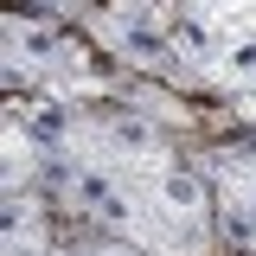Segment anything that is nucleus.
<instances>
[{"label":"nucleus","mask_w":256,"mask_h":256,"mask_svg":"<svg viewBox=\"0 0 256 256\" xmlns=\"http://www.w3.org/2000/svg\"><path fill=\"white\" fill-rule=\"evenodd\" d=\"M186 102L154 84L102 96H13L6 109V173H26L52 212L90 224L109 244L148 256H212L218 198L198 154L180 148Z\"/></svg>","instance_id":"obj_1"},{"label":"nucleus","mask_w":256,"mask_h":256,"mask_svg":"<svg viewBox=\"0 0 256 256\" xmlns=\"http://www.w3.org/2000/svg\"><path fill=\"white\" fill-rule=\"evenodd\" d=\"M96 52L173 96H256V6H96Z\"/></svg>","instance_id":"obj_2"},{"label":"nucleus","mask_w":256,"mask_h":256,"mask_svg":"<svg viewBox=\"0 0 256 256\" xmlns=\"http://www.w3.org/2000/svg\"><path fill=\"white\" fill-rule=\"evenodd\" d=\"M20 84L26 96H102L116 90V70L77 26H45V13H6V90L20 96Z\"/></svg>","instance_id":"obj_3"},{"label":"nucleus","mask_w":256,"mask_h":256,"mask_svg":"<svg viewBox=\"0 0 256 256\" xmlns=\"http://www.w3.org/2000/svg\"><path fill=\"white\" fill-rule=\"evenodd\" d=\"M205 180H212V198H218V237L256 224V128H237L230 141H212L205 154Z\"/></svg>","instance_id":"obj_4"},{"label":"nucleus","mask_w":256,"mask_h":256,"mask_svg":"<svg viewBox=\"0 0 256 256\" xmlns=\"http://www.w3.org/2000/svg\"><path fill=\"white\" fill-rule=\"evenodd\" d=\"M52 198L26 173H6V256H64V237L52 230Z\"/></svg>","instance_id":"obj_5"},{"label":"nucleus","mask_w":256,"mask_h":256,"mask_svg":"<svg viewBox=\"0 0 256 256\" xmlns=\"http://www.w3.org/2000/svg\"><path fill=\"white\" fill-rule=\"evenodd\" d=\"M64 256H148V250H128V244H109V237H77V244H64Z\"/></svg>","instance_id":"obj_6"}]
</instances>
